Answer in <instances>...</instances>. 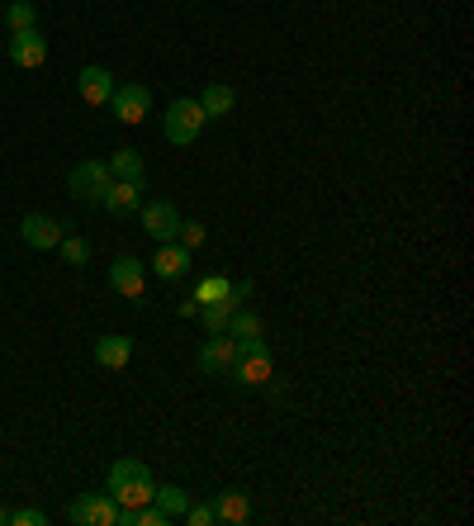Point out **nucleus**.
<instances>
[{
    "label": "nucleus",
    "instance_id": "1a4fd4ad",
    "mask_svg": "<svg viewBox=\"0 0 474 526\" xmlns=\"http://www.w3.org/2000/svg\"><path fill=\"white\" fill-rule=\"evenodd\" d=\"M110 285L124 299H143L147 290V271H143V261L138 256H114V266H110Z\"/></svg>",
    "mask_w": 474,
    "mask_h": 526
},
{
    "label": "nucleus",
    "instance_id": "4468645a",
    "mask_svg": "<svg viewBox=\"0 0 474 526\" xmlns=\"http://www.w3.org/2000/svg\"><path fill=\"white\" fill-rule=\"evenodd\" d=\"M233 375H237V384H266L275 375L271 351H266V346H261V351H242L233 365Z\"/></svg>",
    "mask_w": 474,
    "mask_h": 526
},
{
    "label": "nucleus",
    "instance_id": "6e6552de",
    "mask_svg": "<svg viewBox=\"0 0 474 526\" xmlns=\"http://www.w3.org/2000/svg\"><path fill=\"white\" fill-rule=\"evenodd\" d=\"M10 62L24 67V72L43 67V62H48V38L38 34V29H19V34H10Z\"/></svg>",
    "mask_w": 474,
    "mask_h": 526
},
{
    "label": "nucleus",
    "instance_id": "c85d7f7f",
    "mask_svg": "<svg viewBox=\"0 0 474 526\" xmlns=\"http://www.w3.org/2000/svg\"><path fill=\"white\" fill-rule=\"evenodd\" d=\"M181 318H200V299H185V304H181Z\"/></svg>",
    "mask_w": 474,
    "mask_h": 526
},
{
    "label": "nucleus",
    "instance_id": "c756f323",
    "mask_svg": "<svg viewBox=\"0 0 474 526\" xmlns=\"http://www.w3.org/2000/svg\"><path fill=\"white\" fill-rule=\"evenodd\" d=\"M0 522H10V512H5V508H0Z\"/></svg>",
    "mask_w": 474,
    "mask_h": 526
},
{
    "label": "nucleus",
    "instance_id": "cd10ccee",
    "mask_svg": "<svg viewBox=\"0 0 474 526\" xmlns=\"http://www.w3.org/2000/svg\"><path fill=\"white\" fill-rule=\"evenodd\" d=\"M252 294H256V285H252V280H233V290H228V304L237 309V304H247Z\"/></svg>",
    "mask_w": 474,
    "mask_h": 526
},
{
    "label": "nucleus",
    "instance_id": "4be33fe9",
    "mask_svg": "<svg viewBox=\"0 0 474 526\" xmlns=\"http://www.w3.org/2000/svg\"><path fill=\"white\" fill-rule=\"evenodd\" d=\"M5 24H10V34H19V29H38V10L29 5V0H15V5L5 10Z\"/></svg>",
    "mask_w": 474,
    "mask_h": 526
},
{
    "label": "nucleus",
    "instance_id": "423d86ee",
    "mask_svg": "<svg viewBox=\"0 0 474 526\" xmlns=\"http://www.w3.org/2000/svg\"><path fill=\"white\" fill-rule=\"evenodd\" d=\"M143 233L152 237V242H176V233H181V209L171 200L143 204Z\"/></svg>",
    "mask_w": 474,
    "mask_h": 526
},
{
    "label": "nucleus",
    "instance_id": "393cba45",
    "mask_svg": "<svg viewBox=\"0 0 474 526\" xmlns=\"http://www.w3.org/2000/svg\"><path fill=\"white\" fill-rule=\"evenodd\" d=\"M176 242H181L185 252H195V247L204 242V223H200V218H181V233H176Z\"/></svg>",
    "mask_w": 474,
    "mask_h": 526
},
{
    "label": "nucleus",
    "instance_id": "f03ea898",
    "mask_svg": "<svg viewBox=\"0 0 474 526\" xmlns=\"http://www.w3.org/2000/svg\"><path fill=\"white\" fill-rule=\"evenodd\" d=\"M162 128H166V143H176V147L195 143V138H200V128H204L200 100H185V95H181V100H171V105H166Z\"/></svg>",
    "mask_w": 474,
    "mask_h": 526
},
{
    "label": "nucleus",
    "instance_id": "b1692460",
    "mask_svg": "<svg viewBox=\"0 0 474 526\" xmlns=\"http://www.w3.org/2000/svg\"><path fill=\"white\" fill-rule=\"evenodd\" d=\"M57 252L67 256L72 266H86V261H91V242H86V237H62V242H57Z\"/></svg>",
    "mask_w": 474,
    "mask_h": 526
},
{
    "label": "nucleus",
    "instance_id": "9b49d317",
    "mask_svg": "<svg viewBox=\"0 0 474 526\" xmlns=\"http://www.w3.org/2000/svg\"><path fill=\"white\" fill-rule=\"evenodd\" d=\"M223 332L237 342V351H261V346H266V342H261V337H266L261 318H256V313H247L242 304L233 309V318H228V327H223Z\"/></svg>",
    "mask_w": 474,
    "mask_h": 526
},
{
    "label": "nucleus",
    "instance_id": "a878e982",
    "mask_svg": "<svg viewBox=\"0 0 474 526\" xmlns=\"http://www.w3.org/2000/svg\"><path fill=\"white\" fill-rule=\"evenodd\" d=\"M181 522H190V526H214V503H204V508H195V503H190Z\"/></svg>",
    "mask_w": 474,
    "mask_h": 526
},
{
    "label": "nucleus",
    "instance_id": "6ab92c4d",
    "mask_svg": "<svg viewBox=\"0 0 474 526\" xmlns=\"http://www.w3.org/2000/svg\"><path fill=\"white\" fill-rule=\"evenodd\" d=\"M110 176L114 181H143V152L138 147H119L110 157Z\"/></svg>",
    "mask_w": 474,
    "mask_h": 526
},
{
    "label": "nucleus",
    "instance_id": "7ed1b4c3",
    "mask_svg": "<svg viewBox=\"0 0 474 526\" xmlns=\"http://www.w3.org/2000/svg\"><path fill=\"white\" fill-rule=\"evenodd\" d=\"M110 162H81L72 171V181H67V190H72L76 200H86V204H100L105 200V190H110Z\"/></svg>",
    "mask_w": 474,
    "mask_h": 526
},
{
    "label": "nucleus",
    "instance_id": "0eeeda50",
    "mask_svg": "<svg viewBox=\"0 0 474 526\" xmlns=\"http://www.w3.org/2000/svg\"><path fill=\"white\" fill-rule=\"evenodd\" d=\"M237 342L228 337V332H209V342L200 346V370L204 375H233V365H237Z\"/></svg>",
    "mask_w": 474,
    "mask_h": 526
},
{
    "label": "nucleus",
    "instance_id": "5701e85b",
    "mask_svg": "<svg viewBox=\"0 0 474 526\" xmlns=\"http://www.w3.org/2000/svg\"><path fill=\"white\" fill-rule=\"evenodd\" d=\"M228 290H233V280H223V275H204L200 285H195V299H200V304H214V299H228Z\"/></svg>",
    "mask_w": 474,
    "mask_h": 526
},
{
    "label": "nucleus",
    "instance_id": "9d476101",
    "mask_svg": "<svg viewBox=\"0 0 474 526\" xmlns=\"http://www.w3.org/2000/svg\"><path fill=\"white\" fill-rule=\"evenodd\" d=\"M76 91H81V100H86V105H110V95H114V72H105V67H81V72H76Z\"/></svg>",
    "mask_w": 474,
    "mask_h": 526
},
{
    "label": "nucleus",
    "instance_id": "2eb2a0df",
    "mask_svg": "<svg viewBox=\"0 0 474 526\" xmlns=\"http://www.w3.org/2000/svg\"><path fill=\"white\" fill-rule=\"evenodd\" d=\"M152 271L162 275V280H181L190 271V252H185L181 242H162V252L152 256Z\"/></svg>",
    "mask_w": 474,
    "mask_h": 526
},
{
    "label": "nucleus",
    "instance_id": "bb28decb",
    "mask_svg": "<svg viewBox=\"0 0 474 526\" xmlns=\"http://www.w3.org/2000/svg\"><path fill=\"white\" fill-rule=\"evenodd\" d=\"M10 522L15 526H48V517H43L38 508H19V512H10Z\"/></svg>",
    "mask_w": 474,
    "mask_h": 526
},
{
    "label": "nucleus",
    "instance_id": "dca6fc26",
    "mask_svg": "<svg viewBox=\"0 0 474 526\" xmlns=\"http://www.w3.org/2000/svg\"><path fill=\"white\" fill-rule=\"evenodd\" d=\"M252 517V503H247V493L242 489H228L214 498V522H228V526H242Z\"/></svg>",
    "mask_w": 474,
    "mask_h": 526
},
{
    "label": "nucleus",
    "instance_id": "39448f33",
    "mask_svg": "<svg viewBox=\"0 0 474 526\" xmlns=\"http://www.w3.org/2000/svg\"><path fill=\"white\" fill-rule=\"evenodd\" d=\"M67 517H72L76 526H114L119 503H114L110 493H81L72 508H67Z\"/></svg>",
    "mask_w": 474,
    "mask_h": 526
},
{
    "label": "nucleus",
    "instance_id": "ddd939ff",
    "mask_svg": "<svg viewBox=\"0 0 474 526\" xmlns=\"http://www.w3.org/2000/svg\"><path fill=\"white\" fill-rule=\"evenodd\" d=\"M100 204H105L114 218L138 214V204H143V181H110V190H105V200Z\"/></svg>",
    "mask_w": 474,
    "mask_h": 526
},
{
    "label": "nucleus",
    "instance_id": "f257e3e1",
    "mask_svg": "<svg viewBox=\"0 0 474 526\" xmlns=\"http://www.w3.org/2000/svg\"><path fill=\"white\" fill-rule=\"evenodd\" d=\"M152 493H157V484H152L143 460H114L110 465V498L119 508H143V503H152Z\"/></svg>",
    "mask_w": 474,
    "mask_h": 526
},
{
    "label": "nucleus",
    "instance_id": "a211bd4d",
    "mask_svg": "<svg viewBox=\"0 0 474 526\" xmlns=\"http://www.w3.org/2000/svg\"><path fill=\"white\" fill-rule=\"evenodd\" d=\"M233 105H237V95H233V86H204V95H200V109H204V119H223V114H233Z\"/></svg>",
    "mask_w": 474,
    "mask_h": 526
},
{
    "label": "nucleus",
    "instance_id": "f8f14e48",
    "mask_svg": "<svg viewBox=\"0 0 474 526\" xmlns=\"http://www.w3.org/2000/svg\"><path fill=\"white\" fill-rule=\"evenodd\" d=\"M19 237H24V247L48 252V247H57V242H62V228H57V218H48V214H24V223H19Z\"/></svg>",
    "mask_w": 474,
    "mask_h": 526
},
{
    "label": "nucleus",
    "instance_id": "20e7f679",
    "mask_svg": "<svg viewBox=\"0 0 474 526\" xmlns=\"http://www.w3.org/2000/svg\"><path fill=\"white\" fill-rule=\"evenodd\" d=\"M110 114L119 124H143L147 114H152V91L147 86H114Z\"/></svg>",
    "mask_w": 474,
    "mask_h": 526
},
{
    "label": "nucleus",
    "instance_id": "412c9836",
    "mask_svg": "<svg viewBox=\"0 0 474 526\" xmlns=\"http://www.w3.org/2000/svg\"><path fill=\"white\" fill-rule=\"evenodd\" d=\"M228 318H233V304H228V299H214V304H200V323L209 327V332H223V327H228Z\"/></svg>",
    "mask_w": 474,
    "mask_h": 526
},
{
    "label": "nucleus",
    "instance_id": "f3484780",
    "mask_svg": "<svg viewBox=\"0 0 474 526\" xmlns=\"http://www.w3.org/2000/svg\"><path fill=\"white\" fill-rule=\"evenodd\" d=\"M95 361L105 365V370H124L133 361V342L128 337H100L95 342Z\"/></svg>",
    "mask_w": 474,
    "mask_h": 526
},
{
    "label": "nucleus",
    "instance_id": "aec40b11",
    "mask_svg": "<svg viewBox=\"0 0 474 526\" xmlns=\"http://www.w3.org/2000/svg\"><path fill=\"white\" fill-rule=\"evenodd\" d=\"M152 503H157V508H162L166 517H171V522H181L185 508H190V493H185L181 484H166V489L152 493Z\"/></svg>",
    "mask_w": 474,
    "mask_h": 526
}]
</instances>
